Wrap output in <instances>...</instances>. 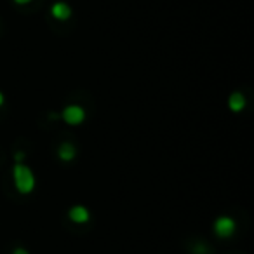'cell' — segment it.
Instances as JSON below:
<instances>
[{
    "label": "cell",
    "mask_w": 254,
    "mask_h": 254,
    "mask_svg": "<svg viewBox=\"0 0 254 254\" xmlns=\"http://www.w3.org/2000/svg\"><path fill=\"white\" fill-rule=\"evenodd\" d=\"M12 180H14V187L19 193L28 195L35 188V174L28 166L23 162H16L12 167Z\"/></svg>",
    "instance_id": "obj_1"
},
{
    "label": "cell",
    "mask_w": 254,
    "mask_h": 254,
    "mask_svg": "<svg viewBox=\"0 0 254 254\" xmlns=\"http://www.w3.org/2000/svg\"><path fill=\"white\" fill-rule=\"evenodd\" d=\"M61 119L68 124V126H80L85 120V110L80 105H68L61 113Z\"/></svg>",
    "instance_id": "obj_2"
},
{
    "label": "cell",
    "mask_w": 254,
    "mask_h": 254,
    "mask_svg": "<svg viewBox=\"0 0 254 254\" xmlns=\"http://www.w3.org/2000/svg\"><path fill=\"white\" fill-rule=\"evenodd\" d=\"M214 233L218 237H221V239H228V237L233 235V232H235V221H233L230 216H219L218 219L214 221Z\"/></svg>",
    "instance_id": "obj_3"
},
{
    "label": "cell",
    "mask_w": 254,
    "mask_h": 254,
    "mask_svg": "<svg viewBox=\"0 0 254 254\" xmlns=\"http://www.w3.org/2000/svg\"><path fill=\"white\" fill-rule=\"evenodd\" d=\"M68 218L73 223H78V225H84L91 219V212H89L87 207L84 205H73V207L68 211Z\"/></svg>",
    "instance_id": "obj_4"
},
{
    "label": "cell",
    "mask_w": 254,
    "mask_h": 254,
    "mask_svg": "<svg viewBox=\"0 0 254 254\" xmlns=\"http://www.w3.org/2000/svg\"><path fill=\"white\" fill-rule=\"evenodd\" d=\"M51 16L58 21H66L68 18L71 16V9L68 4L64 2H56V4L51 7Z\"/></svg>",
    "instance_id": "obj_5"
},
{
    "label": "cell",
    "mask_w": 254,
    "mask_h": 254,
    "mask_svg": "<svg viewBox=\"0 0 254 254\" xmlns=\"http://www.w3.org/2000/svg\"><path fill=\"white\" fill-rule=\"evenodd\" d=\"M228 108L233 113H240L246 108V96L242 92H232V96L228 98Z\"/></svg>",
    "instance_id": "obj_6"
},
{
    "label": "cell",
    "mask_w": 254,
    "mask_h": 254,
    "mask_svg": "<svg viewBox=\"0 0 254 254\" xmlns=\"http://www.w3.org/2000/svg\"><path fill=\"white\" fill-rule=\"evenodd\" d=\"M75 155H77V148H75L71 143H63V145H60V148H58V157H60L61 160H64V162L73 160Z\"/></svg>",
    "instance_id": "obj_7"
},
{
    "label": "cell",
    "mask_w": 254,
    "mask_h": 254,
    "mask_svg": "<svg viewBox=\"0 0 254 254\" xmlns=\"http://www.w3.org/2000/svg\"><path fill=\"white\" fill-rule=\"evenodd\" d=\"M23 159H25V153H23V152L14 153V160H16V162H21Z\"/></svg>",
    "instance_id": "obj_8"
},
{
    "label": "cell",
    "mask_w": 254,
    "mask_h": 254,
    "mask_svg": "<svg viewBox=\"0 0 254 254\" xmlns=\"http://www.w3.org/2000/svg\"><path fill=\"white\" fill-rule=\"evenodd\" d=\"M12 254H28V251L23 249V247H16V249L12 251Z\"/></svg>",
    "instance_id": "obj_9"
},
{
    "label": "cell",
    "mask_w": 254,
    "mask_h": 254,
    "mask_svg": "<svg viewBox=\"0 0 254 254\" xmlns=\"http://www.w3.org/2000/svg\"><path fill=\"white\" fill-rule=\"evenodd\" d=\"M14 4H18V5H26V4H30L32 0H12Z\"/></svg>",
    "instance_id": "obj_10"
},
{
    "label": "cell",
    "mask_w": 254,
    "mask_h": 254,
    "mask_svg": "<svg viewBox=\"0 0 254 254\" xmlns=\"http://www.w3.org/2000/svg\"><path fill=\"white\" fill-rule=\"evenodd\" d=\"M4 101H5V98H4V94H2V92H0V106L4 105Z\"/></svg>",
    "instance_id": "obj_11"
}]
</instances>
